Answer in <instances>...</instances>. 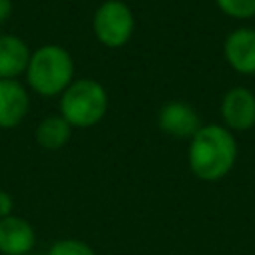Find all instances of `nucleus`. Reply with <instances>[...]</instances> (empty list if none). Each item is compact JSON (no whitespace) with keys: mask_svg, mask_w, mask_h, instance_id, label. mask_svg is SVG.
Segmentation results:
<instances>
[{"mask_svg":"<svg viewBox=\"0 0 255 255\" xmlns=\"http://www.w3.org/2000/svg\"><path fill=\"white\" fill-rule=\"evenodd\" d=\"M74 60L70 52L58 44H46L32 52L26 82L32 92L52 98L62 94L74 80Z\"/></svg>","mask_w":255,"mask_h":255,"instance_id":"obj_2","label":"nucleus"},{"mask_svg":"<svg viewBox=\"0 0 255 255\" xmlns=\"http://www.w3.org/2000/svg\"><path fill=\"white\" fill-rule=\"evenodd\" d=\"M30 110V94L18 80L0 78V128L10 129L22 124Z\"/></svg>","mask_w":255,"mask_h":255,"instance_id":"obj_9","label":"nucleus"},{"mask_svg":"<svg viewBox=\"0 0 255 255\" xmlns=\"http://www.w3.org/2000/svg\"><path fill=\"white\" fill-rule=\"evenodd\" d=\"M48 255H96V251L82 239H58L48 249Z\"/></svg>","mask_w":255,"mask_h":255,"instance_id":"obj_13","label":"nucleus"},{"mask_svg":"<svg viewBox=\"0 0 255 255\" xmlns=\"http://www.w3.org/2000/svg\"><path fill=\"white\" fill-rule=\"evenodd\" d=\"M219 114L229 131H247L255 126V94L243 86L229 88L219 104Z\"/></svg>","mask_w":255,"mask_h":255,"instance_id":"obj_5","label":"nucleus"},{"mask_svg":"<svg viewBox=\"0 0 255 255\" xmlns=\"http://www.w3.org/2000/svg\"><path fill=\"white\" fill-rule=\"evenodd\" d=\"M92 30L96 40L106 48H122L126 46L135 30V16L131 8L122 0H106L102 2L92 20Z\"/></svg>","mask_w":255,"mask_h":255,"instance_id":"obj_4","label":"nucleus"},{"mask_svg":"<svg viewBox=\"0 0 255 255\" xmlns=\"http://www.w3.org/2000/svg\"><path fill=\"white\" fill-rule=\"evenodd\" d=\"M237 161V141L225 126L207 124L189 139L187 163L201 181L223 179Z\"/></svg>","mask_w":255,"mask_h":255,"instance_id":"obj_1","label":"nucleus"},{"mask_svg":"<svg viewBox=\"0 0 255 255\" xmlns=\"http://www.w3.org/2000/svg\"><path fill=\"white\" fill-rule=\"evenodd\" d=\"M30 56L32 52L20 36L2 34L0 36V78L16 80L18 76L26 74Z\"/></svg>","mask_w":255,"mask_h":255,"instance_id":"obj_10","label":"nucleus"},{"mask_svg":"<svg viewBox=\"0 0 255 255\" xmlns=\"http://www.w3.org/2000/svg\"><path fill=\"white\" fill-rule=\"evenodd\" d=\"M12 10H14L12 0H0V24H4L12 16Z\"/></svg>","mask_w":255,"mask_h":255,"instance_id":"obj_15","label":"nucleus"},{"mask_svg":"<svg viewBox=\"0 0 255 255\" xmlns=\"http://www.w3.org/2000/svg\"><path fill=\"white\" fill-rule=\"evenodd\" d=\"M36 245V231L32 223L18 215L0 219V253L2 255H30Z\"/></svg>","mask_w":255,"mask_h":255,"instance_id":"obj_8","label":"nucleus"},{"mask_svg":"<svg viewBox=\"0 0 255 255\" xmlns=\"http://www.w3.org/2000/svg\"><path fill=\"white\" fill-rule=\"evenodd\" d=\"M108 112V92L106 88L92 80H74L60 94V116L72 128H92Z\"/></svg>","mask_w":255,"mask_h":255,"instance_id":"obj_3","label":"nucleus"},{"mask_svg":"<svg viewBox=\"0 0 255 255\" xmlns=\"http://www.w3.org/2000/svg\"><path fill=\"white\" fill-rule=\"evenodd\" d=\"M225 62L243 76H255V30L237 28L223 42Z\"/></svg>","mask_w":255,"mask_h":255,"instance_id":"obj_7","label":"nucleus"},{"mask_svg":"<svg viewBox=\"0 0 255 255\" xmlns=\"http://www.w3.org/2000/svg\"><path fill=\"white\" fill-rule=\"evenodd\" d=\"M30 255H34V253H30Z\"/></svg>","mask_w":255,"mask_h":255,"instance_id":"obj_16","label":"nucleus"},{"mask_svg":"<svg viewBox=\"0 0 255 255\" xmlns=\"http://www.w3.org/2000/svg\"><path fill=\"white\" fill-rule=\"evenodd\" d=\"M12 213H14V199H12V195L8 191L0 189V219L8 217Z\"/></svg>","mask_w":255,"mask_h":255,"instance_id":"obj_14","label":"nucleus"},{"mask_svg":"<svg viewBox=\"0 0 255 255\" xmlns=\"http://www.w3.org/2000/svg\"><path fill=\"white\" fill-rule=\"evenodd\" d=\"M157 126L169 137L191 139L201 128V118L191 104L183 100H171L159 108Z\"/></svg>","mask_w":255,"mask_h":255,"instance_id":"obj_6","label":"nucleus"},{"mask_svg":"<svg viewBox=\"0 0 255 255\" xmlns=\"http://www.w3.org/2000/svg\"><path fill=\"white\" fill-rule=\"evenodd\" d=\"M70 137H72V126L60 114L42 118L36 128V141L46 151L62 149L70 141Z\"/></svg>","mask_w":255,"mask_h":255,"instance_id":"obj_11","label":"nucleus"},{"mask_svg":"<svg viewBox=\"0 0 255 255\" xmlns=\"http://www.w3.org/2000/svg\"><path fill=\"white\" fill-rule=\"evenodd\" d=\"M217 8L235 20H247L255 16V0H215Z\"/></svg>","mask_w":255,"mask_h":255,"instance_id":"obj_12","label":"nucleus"}]
</instances>
